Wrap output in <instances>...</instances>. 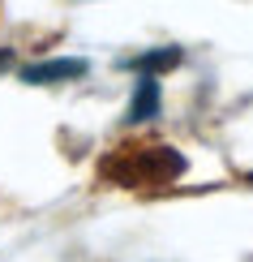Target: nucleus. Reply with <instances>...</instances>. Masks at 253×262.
Returning a JSON list of instances; mask_svg holds the SVG:
<instances>
[{
  "mask_svg": "<svg viewBox=\"0 0 253 262\" xmlns=\"http://www.w3.org/2000/svg\"><path fill=\"white\" fill-rule=\"evenodd\" d=\"M180 64V48H155V52H137V56L120 60V69H133V73H168Z\"/></svg>",
  "mask_w": 253,
  "mask_h": 262,
  "instance_id": "obj_4",
  "label": "nucleus"
},
{
  "mask_svg": "<svg viewBox=\"0 0 253 262\" xmlns=\"http://www.w3.org/2000/svg\"><path fill=\"white\" fill-rule=\"evenodd\" d=\"M9 64H13V52H9V48H0V69H9Z\"/></svg>",
  "mask_w": 253,
  "mask_h": 262,
  "instance_id": "obj_5",
  "label": "nucleus"
},
{
  "mask_svg": "<svg viewBox=\"0 0 253 262\" xmlns=\"http://www.w3.org/2000/svg\"><path fill=\"white\" fill-rule=\"evenodd\" d=\"M185 172V159L172 146H120L103 159V177L125 185V189H146V185H172Z\"/></svg>",
  "mask_w": 253,
  "mask_h": 262,
  "instance_id": "obj_1",
  "label": "nucleus"
},
{
  "mask_svg": "<svg viewBox=\"0 0 253 262\" xmlns=\"http://www.w3.org/2000/svg\"><path fill=\"white\" fill-rule=\"evenodd\" d=\"M159 103H163L159 78H155V73H137L133 99H129V107H125V121H129V125H142V121H150V116H159Z\"/></svg>",
  "mask_w": 253,
  "mask_h": 262,
  "instance_id": "obj_3",
  "label": "nucleus"
},
{
  "mask_svg": "<svg viewBox=\"0 0 253 262\" xmlns=\"http://www.w3.org/2000/svg\"><path fill=\"white\" fill-rule=\"evenodd\" d=\"M86 73H90V64H86V60L64 56V60H39V64H26L17 78H21V82H30V86H56V82L86 78Z\"/></svg>",
  "mask_w": 253,
  "mask_h": 262,
  "instance_id": "obj_2",
  "label": "nucleus"
}]
</instances>
